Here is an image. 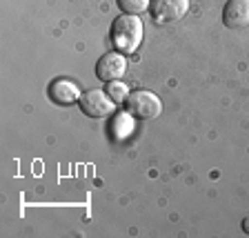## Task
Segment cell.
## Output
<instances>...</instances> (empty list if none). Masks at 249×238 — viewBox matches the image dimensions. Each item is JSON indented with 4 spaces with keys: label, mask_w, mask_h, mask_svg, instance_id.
<instances>
[{
    "label": "cell",
    "mask_w": 249,
    "mask_h": 238,
    "mask_svg": "<svg viewBox=\"0 0 249 238\" xmlns=\"http://www.w3.org/2000/svg\"><path fill=\"white\" fill-rule=\"evenodd\" d=\"M142 36H145V25L138 16L123 14L111 22V42L120 54H134Z\"/></svg>",
    "instance_id": "cell-1"
},
{
    "label": "cell",
    "mask_w": 249,
    "mask_h": 238,
    "mask_svg": "<svg viewBox=\"0 0 249 238\" xmlns=\"http://www.w3.org/2000/svg\"><path fill=\"white\" fill-rule=\"evenodd\" d=\"M124 105H127V111L140 120H154V118H158L162 111L160 98L151 92H145V89L131 92L129 96H127V100H124Z\"/></svg>",
    "instance_id": "cell-2"
},
{
    "label": "cell",
    "mask_w": 249,
    "mask_h": 238,
    "mask_svg": "<svg viewBox=\"0 0 249 238\" xmlns=\"http://www.w3.org/2000/svg\"><path fill=\"white\" fill-rule=\"evenodd\" d=\"M189 11V0H151L149 14L156 22L167 25V22H176L185 18Z\"/></svg>",
    "instance_id": "cell-3"
},
{
    "label": "cell",
    "mask_w": 249,
    "mask_h": 238,
    "mask_svg": "<svg viewBox=\"0 0 249 238\" xmlns=\"http://www.w3.org/2000/svg\"><path fill=\"white\" fill-rule=\"evenodd\" d=\"M83 114L89 118H107L111 111H114V100L109 98V93L100 92V89H89L80 96L78 100Z\"/></svg>",
    "instance_id": "cell-4"
},
{
    "label": "cell",
    "mask_w": 249,
    "mask_h": 238,
    "mask_svg": "<svg viewBox=\"0 0 249 238\" xmlns=\"http://www.w3.org/2000/svg\"><path fill=\"white\" fill-rule=\"evenodd\" d=\"M127 73V58L120 52H109L103 54L96 62V76L105 83H111V80H118Z\"/></svg>",
    "instance_id": "cell-5"
},
{
    "label": "cell",
    "mask_w": 249,
    "mask_h": 238,
    "mask_svg": "<svg viewBox=\"0 0 249 238\" xmlns=\"http://www.w3.org/2000/svg\"><path fill=\"white\" fill-rule=\"evenodd\" d=\"M223 22L229 29H243L249 25V0H227L223 9Z\"/></svg>",
    "instance_id": "cell-6"
},
{
    "label": "cell",
    "mask_w": 249,
    "mask_h": 238,
    "mask_svg": "<svg viewBox=\"0 0 249 238\" xmlns=\"http://www.w3.org/2000/svg\"><path fill=\"white\" fill-rule=\"evenodd\" d=\"M80 89H78L76 83L67 80V78H58L49 85V98L53 100L56 105H73L80 100Z\"/></svg>",
    "instance_id": "cell-7"
},
{
    "label": "cell",
    "mask_w": 249,
    "mask_h": 238,
    "mask_svg": "<svg viewBox=\"0 0 249 238\" xmlns=\"http://www.w3.org/2000/svg\"><path fill=\"white\" fill-rule=\"evenodd\" d=\"M149 2L151 0H118V7L123 14H129V16H140L145 14L149 9Z\"/></svg>",
    "instance_id": "cell-8"
},
{
    "label": "cell",
    "mask_w": 249,
    "mask_h": 238,
    "mask_svg": "<svg viewBox=\"0 0 249 238\" xmlns=\"http://www.w3.org/2000/svg\"><path fill=\"white\" fill-rule=\"evenodd\" d=\"M107 93H109V98L114 100V103H124L131 92H127V85L118 83V80H111V83L107 85Z\"/></svg>",
    "instance_id": "cell-9"
},
{
    "label": "cell",
    "mask_w": 249,
    "mask_h": 238,
    "mask_svg": "<svg viewBox=\"0 0 249 238\" xmlns=\"http://www.w3.org/2000/svg\"><path fill=\"white\" fill-rule=\"evenodd\" d=\"M243 232L249 236V216H247V218H243Z\"/></svg>",
    "instance_id": "cell-10"
}]
</instances>
